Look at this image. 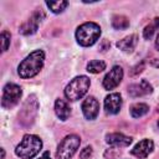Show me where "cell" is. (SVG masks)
I'll list each match as a JSON object with an SVG mask.
<instances>
[{
    "instance_id": "11",
    "label": "cell",
    "mask_w": 159,
    "mask_h": 159,
    "mask_svg": "<svg viewBox=\"0 0 159 159\" xmlns=\"http://www.w3.org/2000/svg\"><path fill=\"white\" fill-rule=\"evenodd\" d=\"M123 104L122 96L119 93H111L104 98V109L108 114H117Z\"/></svg>"
},
{
    "instance_id": "21",
    "label": "cell",
    "mask_w": 159,
    "mask_h": 159,
    "mask_svg": "<svg viewBox=\"0 0 159 159\" xmlns=\"http://www.w3.org/2000/svg\"><path fill=\"white\" fill-rule=\"evenodd\" d=\"M10 39H11V35L9 31H2L1 32V47H2V52H5L9 46H10Z\"/></svg>"
},
{
    "instance_id": "17",
    "label": "cell",
    "mask_w": 159,
    "mask_h": 159,
    "mask_svg": "<svg viewBox=\"0 0 159 159\" xmlns=\"http://www.w3.org/2000/svg\"><path fill=\"white\" fill-rule=\"evenodd\" d=\"M129 112H130V116L133 118H140L149 112V106L145 103H134L130 107Z\"/></svg>"
},
{
    "instance_id": "20",
    "label": "cell",
    "mask_w": 159,
    "mask_h": 159,
    "mask_svg": "<svg viewBox=\"0 0 159 159\" xmlns=\"http://www.w3.org/2000/svg\"><path fill=\"white\" fill-rule=\"evenodd\" d=\"M46 5L53 14H60L67 7L68 2L67 1H62V0H60V1H47Z\"/></svg>"
},
{
    "instance_id": "7",
    "label": "cell",
    "mask_w": 159,
    "mask_h": 159,
    "mask_svg": "<svg viewBox=\"0 0 159 159\" xmlns=\"http://www.w3.org/2000/svg\"><path fill=\"white\" fill-rule=\"evenodd\" d=\"M123 80V68L120 66H113L112 70H109V72L104 76L103 78V88L107 89V91H111V89H114L119 83L120 81Z\"/></svg>"
},
{
    "instance_id": "9",
    "label": "cell",
    "mask_w": 159,
    "mask_h": 159,
    "mask_svg": "<svg viewBox=\"0 0 159 159\" xmlns=\"http://www.w3.org/2000/svg\"><path fill=\"white\" fill-rule=\"evenodd\" d=\"M45 17V14L41 11V10H37L32 14V16L25 22L21 25L20 27V32L22 35H32L36 32L37 27H39V24L41 22V20Z\"/></svg>"
},
{
    "instance_id": "25",
    "label": "cell",
    "mask_w": 159,
    "mask_h": 159,
    "mask_svg": "<svg viewBox=\"0 0 159 159\" xmlns=\"http://www.w3.org/2000/svg\"><path fill=\"white\" fill-rule=\"evenodd\" d=\"M155 47H157V50H159V34L157 35V40H155Z\"/></svg>"
},
{
    "instance_id": "14",
    "label": "cell",
    "mask_w": 159,
    "mask_h": 159,
    "mask_svg": "<svg viewBox=\"0 0 159 159\" xmlns=\"http://www.w3.org/2000/svg\"><path fill=\"white\" fill-rule=\"evenodd\" d=\"M55 113L61 120L68 119V117L71 114V108H70L68 102L62 99V98L56 99V102H55Z\"/></svg>"
},
{
    "instance_id": "23",
    "label": "cell",
    "mask_w": 159,
    "mask_h": 159,
    "mask_svg": "<svg viewBox=\"0 0 159 159\" xmlns=\"http://www.w3.org/2000/svg\"><path fill=\"white\" fill-rule=\"evenodd\" d=\"M143 70H144V62H140V63H138L135 67H133V70H132V72H130V76H137V75L140 73Z\"/></svg>"
},
{
    "instance_id": "24",
    "label": "cell",
    "mask_w": 159,
    "mask_h": 159,
    "mask_svg": "<svg viewBox=\"0 0 159 159\" xmlns=\"http://www.w3.org/2000/svg\"><path fill=\"white\" fill-rule=\"evenodd\" d=\"M39 159H51V157H50V152H45Z\"/></svg>"
},
{
    "instance_id": "8",
    "label": "cell",
    "mask_w": 159,
    "mask_h": 159,
    "mask_svg": "<svg viewBox=\"0 0 159 159\" xmlns=\"http://www.w3.org/2000/svg\"><path fill=\"white\" fill-rule=\"evenodd\" d=\"M99 112V102L93 96H88L82 103V113L86 119L93 120L97 118Z\"/></svg>"
},
{
    "instance_id": "5",
    "label": "cell",
    "mask_w": 159,
    "mask_h": 159,
    "mask_svg": "<svg viewBox=\"0 0 159 159\" xmlns=\"http://www.w3.org/2000/svg\"><path fill=\"white\" fill-rule=\"evenodd\" d=\"M80 144H81V138L77 134L66 135L58 144L56 158L57 159H71L77 152V149L80 148Z\"/></svg>"
},
{
    "instance_id": "27",
    "label": "cell",
    "mask_w": 159,
    "mask_h": 159,
    "mask_svg": "<svg viewBox=\"0 0 159 159\" xmlns=\"http://www.w3.org/2000/svg\"><path fill=\"white\" fill-rule=\"evenodd\" d=\"M157 124H158V128H159V120H158V123H157Z\"/></svg>"
},
{
    "instance_id": "18",
    "label": "cell",
    "mask_w": 159,
    "mask_h": 159,
    "mask_svg": "<svg viewBox=\"0 0 159 159\" xmlns=\"http://www.w3.org/2000/svg\"><path fill=\"white\" fill-rule=\"evenodd\" d=\"M159 30V17H155L149 25H147L143 30V36L145 40H150L153 37V35L155 34V31Z\"/></svg>"
},
{
    "instance_id": "1",
    "label": "cell",
    "mask_w": 159,
    "mask_h": 159,
    "mask_svg": "<svg viewBox=\"0 0 159 159\" xmlns=\"http://www.w3.org/2000/svg\"><path fill=\"white\" fill-rule=\"evenodd\" d=\"M43 62L45 52L42 50H35L20 62L17 67V73L21 78H31L41 71Z\"/></svg>"
},
{
    "instance_id": "19",
    "label": "cell",
    "mask_w": 159,
    "mask_h": 159,
    "mask_svg": "<svg viewBox=\"0 0 159 159\" xmlns=\"http://www.w3.org/2000/svg\"><path fill=\"white\" fill-rule=\"evenodd\" d=\"M103 70H106V63L101 60H92L87 65V71L91 73H99Z\"/></svg>"
},
{
    "instance_id": "16",
    "label": "cell",
    "mask_w": 159,
    "mask_h": 159,
    "mask_svg": "<svg viewBox=\"0 0 159 159\" xmlns=\"http://www.w3.org/2000/svg\"><path fill=\"white\" fill-rule=\"evenodd\" d=\"M112 27L114 30H125L129 26V20L124 15H114L112 17Z\"/></svg>"
},
{
    "instance_id": "13",
    "label": "cell",
    "mask_w": 159,
    "mask_h": 159,
    "mask_svg": "<svg viewBox=\"0 0 159 159\" xmlns=\"http://www.w3.org/2000/svg\"><path fill=\"white\" fill-rule=\"evenodd\" d=\"M132 137L124 135L123 133H109L106 135V142L113 147H128L132 143Z\"/></svg>"
},
{
    "instance_id": "12",
    "label": "cell",
    "mask_w": 159,
    "mask_h": 159,
    "mask_svg": "<svg viewBox=\"0 0 159 159\" xmlns=\"http://www.w3.org/2000/svg\"><path fill=\"white\" fill-rule=\"evenodd\" d=\"M152 91H153V87L147 80H142L140 82L133 83L128 87V93L132 97H142V96L152 93Z\"/></svg>"
},
{
    "instance_id": "22",
    "label": "cell",
    "mask_w": 159,
    "mask_h": 159,
    "mask_svg": "<svg viewBox=\"0 0 159 159\" xmlns=\"http://www.w3.org/2000/svg\"><path fill=\"white\" fill-rule=\"evenodd\" d=\"M92 154H93V149H92V147H91V145H87L86 148H83V149L81 150V153H80V158H81V159H89V158L92 157Z\"/></svg>"
},
{
    "instance_id": "10",
    "label": "cell",
    "mask_w": 159,
    "mask_h": 159,
    "mask_svg": "<svg viewBox=\"0 0 159 159\" xmlns=\"http://www.w3.org/2000/svg\"><path fill=\"white\" fill-rule=\"evenodd\" d=\"M153 149H154L153 140L145 138V139L140 140L139 143H137L134 145V148L130 150V154L137 157V158H139V159H144V158H147L153 152Z\"/></svg>"
},
{
    "instance_id": "4",
    "label": "cell",
    "mask_w": 159,
    "mask_h": 159,
    "mask_svg": "<svg viewBox=\"0 0 159 159\" xmlns=\"http://www.w3.org/2000/svg\"><path fill=\"white\" fill-rule=\"evenodd\" d=\"M91 84V81L87 76H77L75 77L72 81H70V83L66 86L65 88V96L68 101L76 102L78 99H81L88 91Z\"/></svg>"
},
{
    "instance_id": "2",
    "label": "cell",
    "mask_w": 159,
    "mask_h": 159,
    "mask_svg": "<svg viewBox=\"0 0 159 159\" xmlns=\"http://www.w3.org/2000/svg\"><path fill=\"white\" fill-rule=\"evenodd\" d=\"M42 148V140L34 134H26L15 148V154L20 159H32Z\"/></svg>"
},
{
    "instance_id": "15",
    "label": "cell",
    "mask_w": 159,
    "mask_h": 159,
    "mask_svg": "<svg viewBox=\"0 0 159 159\" xmlns=\"http://www.w3.org/2000/svg\"><path fill=\"white\" fill-rule=\"evenodd\" d=\"M137 43H138V36L135 34H133V35H129V36L119 40L117 42V47L124 52H132L135 48Z\"/></svg>"
},
{
    "instance_id": "3",
    "label": "cell",
    "mask_w": 159,
    "mask_h": 159,
    "mask_svg": "<svg viewBox=\"0 0 159 159\" xmlns=\"http://www.w3.org/2000/svg\"><path fill=\"white\" fill-rule=\"evenodd\" d=\"M99 36H101V27L98 24L92 21L80 25L76 30V40L83 47L94 45L99 39Z\"/></svg>"
},
{
    "instance_id": "26",
    "label": "cell",
    "mask_w": 159,
    "mask_h": 159,
    "mask_svg": "<svg viewBox=\"0 0 159 159\" xmlns=\"http://www.w3.org/2000/svg\"><path fill=\"white\" fill-rule=\"evenodd\" d=\"M1 153H2V159L5 158V150L4 149H1Z\"/></svg>"
},
{
    "instance_id": "6",
    "label": "cell",
    "mask_w": 159,
    "mask_h": 159,
    "mask_svg": "<svg viewBox=\"0 0 159 159\" xmlns=\"http://www.w3.org/2000/svg\"><path fill=\"white\" fill-rule=\"evenodd\" d=\"M22 96V89L16 83H6L2 89V97H1V106L2 108L10 109L14 106H16Z\"/></svg>"
},
{
    "instance_id": "28",
    "label": "cell",
    "mask_w": 159,
    "mask_h": 159,
    "mask_svg": "<svg viewBox=\"0 0 159 159\" xmlns=\"http://www.w3.org/2000/svg\"><path fill=\"white\" fill-rule=\"evenodd\" d=\"M157 108H158V111H159V104H158V107H157Z\"/></svg>"
}]
</instances>
